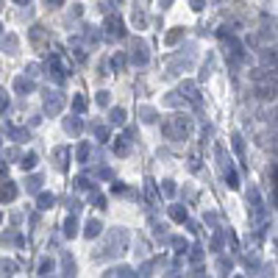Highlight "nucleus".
<instances>
[{"label":"nucleus","instance_id":"nucleus-48","mask_svg":"<svg viewBox=\"0 0 278 278\" xmlns=\"http://www.w3.org/2000/svg\"><path fill=\"white\" fill-rule=\"evenodd\" d=\"M0 28H3V25H0Z\"/></svg>","mask_w":278,"mask_h":278},{"label":"nucleus","instance_id":"nucleus-35","mask_svg":"<svg viewBox=\"0 0 278 278\" xmlns=\"http://www.w3.org/2000/svg\"><path fill=\"white\" fill-rule=\"evenodd\" d=\"M261 59H264V64H272L275 67V50L270 53V48H264V53H261Z\"/></svg>","mask_w":278,"mask_h":278},{"label":"nucleus","instance_id":"nucleus-23","mask_svg":"<svg viewBox=\"0 0 278 278\" xmlns=\"http://www.w3.org/2000/svg\"><path fill=\"white\" fill-rule=\"evenodd\" d=\"M248 203L253 206L256 214H261V200H259V192H256V189H250V192H248Z\"/></svg>","mask_w":278,"mask_h":278},{"label":"nucleus","instance_id":"nucleus-28","mask_svg":"<svg viewBox=\"0 0 278 278\" xmlns=\"http://www.w3.org/2000/svg\"><path fill=\"white\" fill-rule=\"evenodd\" d=\"M42 189V176H31L28 178V192H39Z\"/></svg>","mask_w":278,"mask_h":278},{"label":"nucleus","instance_id":"nucleus-12","mask_svg":"<svg viewBox=\"0 0 278 278\" xmlns=\"http://www.w3.org/2000/svg\"><path fill=\"white\" fill-rule=\"evenodd\" d=\"M81 128H84L81 117H67V120H64V131L67 133H81Z\"/></svg>","mask_w":278,"mask_h":278},{"label":"nucleus","instance_id":"nucleus-15","mask_svg":"<svg viewBox=\"0 0 278 278\" xmlns=\"http://www.w3.org/2000/svg\"><path fill=\"white\" fill-rule=\"evenodd\" d=\"M109 122L111 125H125V109H111L109 111Z\"/></svg>","mask_w":278,"mask_h":278},{"label":"nucleus","instance_id":"nucleus-30","mask_svg":"<svg viewBox=\"0 0 278 278\" xmlns=\"http://www.w3.org/2000/svg\"><path fill=\"white\" fill-rule=\"evenodd\" d=\"M217 270L223 272V275H228V272H231V259H225V256H220V259H217Z\"/></svg>","mask_w":278,"mask_h":278},{"label":"nucleus","instance_id":"nucleus-2","mask_svg":"<svg viewBox=\"0 0 278 278\" xmlns=\"http://www.w3.org/2000/svg\"><path fill=\"white\" fill-rule=\"evenodd\" d=\"M125 248H128V231L117 228V231L109 234V242H106V248L97 253V259H106V256H111V253H122Z\"/></svg>","mask_w":278,"mask_h":278},{"label":"nucleus","instance_id":"nucleus-27","mask_svg":"<svg viewBox=\"0 0 278 278\" xmlns=\"http://www.w3.org/2000/svg\"><path fill=\"white\" fill-rule=\"evenodd\" d=\"M9 133L14 136V142H25V139H28V131H25V128H9Z\"/></svg>","mask_w":278,"mask_h":278},{"label":"nucleus","instance_id":"nucleus-44","mask_svg":"<svg viewBox=\"0 0 278 278\" xmlns=\"http://www.w3.org/2000/svg\"><path fill=\"white\" fill-rule=\"evenodd\" d=\"M203 3H206V0H192V9H195V12H200V9H203Z\"/></svg>","mask_w":278,"mask_h":278},{"label":"nucleus","instance_id":"nucleus-7","mask_svg":"<svg viewBox=\"0 0 278 278\" xmlns=\"http://www.w3.org/2000/svg\"><path fill=\"white\" fill-rule=\"evenodd\" d=\"M131 59H133V64H148V45L145 42H136L133 45V53H131Z\"/></svg>","mask_w":278,"mask_h":278},{"label":"nucleus","instance_id":"nucleus-36","mask_svg":"<svg viewBox=\"0 0 278 278\" xmlns=\"http://www.w3.org/2000/svg\"><path fill=\"white\" fill-rule=\"evenodd\" d=\"M89 187H92V184H89V178H86V176H81L78 181H75V189H89Z\"/></svg>","mask_w":278,"mask_h":278},{"label":"nucleus","instance_id":"nucleus-37","mask_svg":"<svg viewBox=\"0 0 278 278\" xmlns=\"http://www.w3.org/2000/svg\"><path fill=\"white\" fill-rule=\"evenodd\" d=\"M173 245L178 248V253H184V250H187V239H181V236H176V239H173Z\"/></svg>","mask_w":278,"mask_h":278},{"label":"nucleus","instance_id":"nucleus-25","mask_svg":"<svg viewBox=\"0 0 278 278\" xmlns=\"http://www.w3.org/2000/svg\"><path fill=\"white\" fill-rule=\"evenodd\" d=\"M195 92H198V89H195V84H192V81L181 84V95H184V97H192V100H198V95H195Z\"/></svg>","mask_w":278,"mask_h":278},{"label":"nucleus","instance_id":"nucleus-13","mask_svg":"<svg viewBox=\"0 0 278 278\" xmlns=\"http://www.w3.org/2000/svg\"><path fill=\"white\" fill-rule=\"evenodd\" d=\"M56 272V261L50 259V256H45L42 261H39V275H53Z\"/></svg>","mask_w":278,"mask_h":278},{"label":"nucleus","instance_id":"nucleus-14","mask_svg":"<svg viewBox=\"0 0 278 278\" xmlns=\"http://www.w3.org/2000/svg\"><path fill=\"white\" fill-rule=\"evenodd\" d=\"M37 162H39V156H37V153H34V151H31V153H25V156H23V162H20V167H23L25 173H28V170H34V167H37Z\"/></svg>","mask_w":278,"mask_h":278},{"label":"nucleus","instance_id":"nucleus-8","mask_svg":"<svg viewBox=\"0 0 278 278\" xmlns=\"http://www.w3.org/2000/svg\"><path fill=\"white\" fill-rule=\"evenodd\" d=\"M128 151H131V131H128L125 136H117V142H114L117 156H128Z\"/></svg>","mask_w":278,"mask_h":278},{"label":"nucleus","instance_id":"nucleus-34","mask_svg":"<svg viewBox=\"0 0 278 278\" xmlns=\"http://www.w3.org/2000/svg\"><path fill=\"white\" fill-rule=\"evenodd\" d=\"M106 275H131V267H125V264H122V267H111Z\"/></svg>","mask_w":278,"mask_h":278},{"label":"nucleus","instance_id":"nucleus-29","mask_svg":"<svg viewBox=\"0 0 278 278\" xmlns=\"http://www.w3.org/2000/svg\"><path fill=\"white\" fill-rule=\"evenodd\" d=\"M84 109H86V100H84V95H75V97H73V111H75V114H81Z\"/></svg>","mask_w":278,"mask_h":278},{"label":"nucleus","instance_id":"nucleus-40","mask_svg":"<svg viewBox=\"0 0 278 278\" xmlns=\"http://www.w3.org/2000/svg\"><path fill=\"white\" fill-rule=\"evenodd\" d=\"M181 34H184L181 28H178V31H173V34L167 37V42H170V45H173V42H178V39H181Z\"/></svg>","mask_w":278,"mask_h":278},{"label":"nucleus","instance_id":"nucleus-11","mask_svg":"<svg viewBox=\"0 0 278 278\" xmlns=\"http://www.w3.org/2000/svg\"><path fill=\"white\" fill-rule=\"evenodd\" d=\"M14 89H17L20 95H25V92H31V89H34V81H31L28 75H20V78L14 81Z\"/></svg>","mask_w":278,"mask_h":278},{"label":"nucleus","instance_id":"nucleus-16","mask_svg":"<svg viewBox=\"0 0 278 278\" xmlns=\"http://www.w3.org/2000/svg\"><path fill=\"white\" fill-rule=\"evenodd\" d=\"M61 270H64V275H75V261H73L70 253L61 256Z\"/></svg>","mask_w":278,"mask_h":278},{"label":"nucleus","instance_id":"nucleus-17","mask_svg":"<svg viewBox=\"0 0 278 278\" xmlns=\"http://www.w3.org/2000/svg\"><path fill=\"white\" fill-rule=\"evenodd\" d=\"M225 181H228V187H231V189H236V187H239V176H236L234 164H228V167H225Z\"/></svg>","mask_w":278,"mask_h":278},{"label":"nucleus","instance_id":"nucleus-1","mask_svg":"<svg viewBox=\"0 0 278 278\" xmlns=\"http://www.w3.org/2000/svg\"><path fill=\"white\" fill-rule=\"evenodd\" d=\"M162 131L167 139H187L189 131H192V122H189L187 114H176V117H170V120H164Z\"/></svg>","mask_w":278,"mask_h":278},{"label":"nucleus","instance_id":"nucleus-5","mask_svg":"<svg viewBox=\"0 0 278 278\" xmlns=\"http://www.w3.org/2000/svg\"><path fill=\"white\" fill-rule=\"evenodd\" d=\"M20 195V189H17V184L14 181H0V203H9V200H14Z\"/></svg>","mask_w":278,"mask_h":278},{"label":"nucleus","instance_id":"nucleus-41","mask_svg":"<svg viewBox=\"0 0 278 278\" xmlns=\"http://www.w3.org/2000/svg\"><path fill=\"white\" fill-rule=\"evenodd\" d=\"M97 103H100V106H106V103H109V92H97Z\"/></svg>","mask_w":278,"mask_h":278},{"label":"nucleus","instance_id":"nucleus-24","mask_svg":"<svg viewBox=\"0 0 278 278\" xmlns=\"http://www.w3.org/2000/svg\"><path fill=\"white\" fill-rule=\"evenodd\" d=\"M139 114H142V122H156V109H151V106H142Z\"/></svg>","mask_w":278,"mask_h":278},{"label":"nucleus","instance_id":"nucleus-3","mask_svg":"<svg viewBox=\"0 0 278 278\" xmlns=\"http://www.w3.org/2000/svg\"><path fill=\"white\" fill-rule=\"evenodd\" d=\"M61 109H64V95H61V92H56V89L48 92V95H45V114L56 117Z\"/></svg>","mask_w":278,"mask_h":278},{"label":"nucleus","instance_id":"nucleus-20","mask_svg":"<svg viewBox=\"0 0 278 278\" xmlns=\"http://www.w3.org/2000/svg\"><path fill=\"white\" fill-rule=\"evenodd\" d=\"M64 236H78V223H75V214H73V217H67V223H64Z\"/></svg>","mask_w":278,"mask_h":278},{"label":"nucleus","instance_id":"nucleus-4","mask_svg":"<svg viewBox=\"0 0 278 278\" xmlns=\"http://www.w3.org/2000/svg\"><path fill=\"white\" fill-rule=\"evenodd\" d=\"M106 34H109L111 39H125V23H122L117 14H109V17H106Z\"/></svg>","mask_w":278,"mask_h":278},{"label":"nucleus","instance_id":"nucleus-19","mask_svg":"<svg viewBox=\"0 0 278 278\" xmlns=\"http://www.w3.org/2000/svg\"><path fill=\"white\" fill-rule=\"evenodd\" d=\"M53 156H56V167H59V170H64V167H67V162H64V159L70 156V151H67V148H56V153H53Z\"/></svg>","mask_w":278,"mask_h":278},{"label":"nucleus","instance_id":"nucleus-32","mask_svg":"<svg viewBox=\"0 0 278 278\" xmlns=\"http://www.w3.org/2000/svg\"><path fill=\"white\" fill-rule=\"evenodd\" d=\"M6 109H9V92L0 86V114H6Z\"/></svg>","mask_w":278,"mask_h":278},{"label":"nucleus","instance_id":"nucleus-10","mask_svg":"<svg viewBox=\"0 0 278 278\" xmlns=\"http://www.w3.org/2000/svg\"><path fill=\"white\" fill-rule=\"evenodd\" d=\"M100 231H103V223L92 217L89 223H86V228H84V236L86 239H95V236H100Z\"/></svg>","mask_w":278,"mask_h":278},{"label":"nucleus","instance_id":"nucleus-22","mask_svg":"<svg viewBox=\"0 0 278 278\" xmlns=\"http://www.w3.org/2000/svg\"><path fill=\"white\" fill-rule=\"evenodd\" d=\"M89 151H92L89 142H81V145H78V162H81V164L89 162Z\"/></svg>","mask_w":278,"mask_h":278},{"label":"nucleus","instance_id":"nucleus-38","mask_svg":"<svg viewBox=\"0 0 278 278\" xmlns=\"http://www.w3.org/2000/svg\"><path fill=\"white\" fill-rule=\"evenodd\" d=\"M234 151H236V153H242V151H245V142H242V136H239V133L234 136Z\"/></svg>","mask_w":278,"mask_h":278},{"label":"nucleus","instance_id":"nucleus-39","mask_svg":"<svg viewBox=\"0 0 278 278\" xmlns=\"http://www.w3.org/2000/svg\"><path fill=\"white\" fill-rule=\"evenodd\" d=\"M164 195H176V184H173V181H164Z\"/></svg>","mask_w":278,"mask_h":278},{"label":"nucleus","instance_id":"nucleus-9","mask_svg":"<svg viewBox=\"0 0 278 278\" xmlns=\"http://www.w3.org/2000/svg\"><path fill=\"white\" fill-rule=\"evenodd\" d=\"M53 203H56V195L53 192H39V198H37V209H39V212H48Z\"/></svg>","mask_w":278,"mask_h":278},{"label":"nucleus","instance_id":"nucleus-42","mask_svg":"<svg viewBox=\"0 0 278 278\" xmlns=\"http://www.w3.org/2000/svg\"><path fill=\"white\" fill-rule=\"evenodd\" d=\"M200 256H203V253H200V248L195 245V248H192V253H189V259H192V261H200Z\"/></svg>","mask_w":278,"mask_h":278},{"label":"nucleus","instance_id":"nucleus-47","mask_svg":"<svg viewBox=\"0 0 278 278\" xmlns=\"http://www.w3.org/2000/svg\"><path fill=\"white\" fill-rule=\"evenodd\" d=\"M0 223H3V214H0Z\"/></svg>","mask_w":278,"mask_h":278},{"label":"nucleus","instance_id":"nucleus-26","mask_svg":"<svg viewBox=\"0 0 278 278\" xmlns=\"http://www.w3.org/2000/svg\"><path fill=\"white\" fill-rule=\"evenodd\" d=\"M92 133H95L100 142H106V139H109V128H106V125H92Z\"/></svg>","mask_w":278,"mask_h":278},{"label":"nucleus","instance_id":"nucleus-43","mask_svg":"<svg viewBox=\"0 0 278 278\" xmlns=\"http://www.w3.org/2000/svg\"><path fill=\"white\" fill-rule=\"evenodd\" d=\"M111 192H114V195H117V192H125V187H122L120 181H114V184H111Z\"/></svg>","mask_w":278,"mask_h":278},{"label":"nucleus","instance_id":"nucleus-21","mask_svg":"<svg viewBox=\"0 0 278 278\" xmlns=\"http://www.w3.org/2000/svg\"><path fill=\"white\" fill-rule=\"evenodd\" d=\"M14 270H17V264L12 259H0V275H14Z\"/></svg>","mask_w":278,"mask_h":278},{"label":"nucleus","instance_id":"nucleus-18","mask_svg":"<svg viewBox=\"0 0 278 278\" xmlns=\"http://www.w3.org/2000/svg\"><path fill=\"white\" fill-rule=\"evenodd\" d=\"M170 217L176 220V223H184V220H187V209H184V206H170Z\"/></svg>","mask_w":278,"mask_h":278},{"label":"nucleus","instance_id":"nucleus-31","mask_svg":"<svg viewBox=\"0 0 278 278\" xmlns=\"http://www.w3.org/2000/svg\"><path fill=\"white\" fill-rule=\"evenodd\" d=\"M0 48L6 50V53H17V50H14V48H17V39H14V37L3 39V45H0Z\"/></svg>","mask_w":278,"mask_h":278},{"label":"nucleus","instance_id":"nucleus-45","mask_svg":"<svg viewBox=\"0 0 278 278\" xmlns=\"http://www.w3.org/2000/svg\"><path fill=\"white\" fill-rule=\"evenodd\" d=\"M45 3H48V6H53V9H56V6H61V3H64V0H45Z\"/></svg>","mask_w":278,"mask_h":278},{"label":"nucleus","instance_id":"nucleus-33","mask_svg":"<svg viewBox=\"0 0 278 278\" xmlns=\"http://www.w3.org/2000/svg\"><path fill=\"white\" fill-rule=\"evenodd\" d=\"M111 67H114L117 73H120L122 67H125V56H122V53H117V56H111Z\"/></svg>","mask_w":278,"mask_h":278},{"label":"nucleus","instance_id":"nucleus-46","mask_svg":"<svg viewBox=\"0 0 278 278\" xmlns=\"http://www.w3.org/2000/svg\"><path fill=\"white\" fill-rule=\"evenodd\" d=\"M14 3H31V0H14Z\"/></svg>","mask_w":278,"mask_h":278},{"label":"nucleus","instance_id":"nucleus-6","mask_svg":"<svg viewBox=\"0 0 278 278\" xmlns=\"http://www.w3.org/2000/svg\"><path fill=\"white\" fill-rule=\"evenodd\" d=\"M48 78L56 81V84H61V81H64V67L59 64V59H50L48 61Z\"/></svg>","mask_w":278,"mask_h":278}]
</instances>
